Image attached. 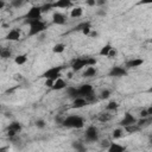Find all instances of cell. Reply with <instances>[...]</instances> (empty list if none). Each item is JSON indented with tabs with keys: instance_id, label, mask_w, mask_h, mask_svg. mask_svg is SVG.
I'll return each instance as SVG.
<instances>
[{
	"instance_id": "obj_7",
	"label": "cell",
	"mask_w": 152,
	"mask_h": 152,
	"mask_svg": "<svg viewBox=\"0 0 152 152\" xmlns=\"http://www.w3.org/2000/svg\"><path fill=\"white\" fill-rule=\"evenodd\" d=\"M108 76L110 77H124L127 76V69L125 66H112V69L108 72Z\"/></svg>"
},
{
	"instance_id": "obj_29",
	"label": "cell",
	"mask_w": 152,
	"mask_h": 152,
	"mask_svg": "<svg viewBox=\"0 0 152 152\" xmlns=\"http://www.w3.org/2000/svg\"><path fill=\"white\" fill-rule=\"evenodd\" d=\"M118 107H119V103H118L116 101H110V102L106 106V109H107V110H115V109H118Z\"/></svg>"
},
{
	"instance_id": "obj_51",
	"label": "cell",
	"mask_w": 152,
	"mask_h": 152,
	"mask_svg": "<svg viewBox=\"0 0 152 152\" xmlns=\"http://www.w3.org/2000/svg\"><path fill=\"white\" fill-rule=\"evenodd\" d=\"M26 1H28V0H26Z\"/></svg>"
},
{
	"instance_id": "obj_42",
	"label": "cell",
	"mask_w": 152,
	"mask_h": 152,
	"mask_svg": "<svg viewBox=\"0 0 152 152\" xmlns=\"http://www.w3.org/2000/svg\"><path fill=\"white\" fill-rule=\"evenodd\" d=\"M5 7V0H0V10H2Z\"/></svg>"
},
{
	"instance_id": "obj_41",
	"label": "cell",
	"mask_w": 152,
	"mask_h": 152,
	"mask_svg": "<svg viewBox=\"0 0 152 152\" xmlns=\"http://www.w3.org/2000/svg\"><path fill=\"white\" fill-rule=\"evenodd\" d=\"M107 4V0H96V6H103Z\"/></svg>"
},
{
	"instance_id": "obj_33",
	"label": "cell",
	"mask_w": 152,
	"mask_h": 152,
	"mask_svg": "<svg viewBox=\"0 0 152 152\" xmlns=\"http://www.w3.org/2000/svg\"><path fill=\"white\" fill-rule=\"evenodd\" d=\"M53 7H52V2H46L45 5H43L42 6V11H43V13L44 12H49V11H51Z\"/></svg>"
},
{
	"instance_id": "obj_14",
	"label": "cell",
	"mask_w": 152,
	"mask_h": 152,
	"mask_svg": "<svg viewBox=\"0 0 152 152\" xmlns=\"http://www.w3.org/2000/svg\"><path fill=\"white\" fill-rule=\"evenodd\" d=\"M87 104H88V101H87L84 97L78 96V97L74 99V102H72V106H71V107L78 109V108H82V107H84V106H87Z\"/></svg>"
},
{
	"instance_id": "obj_24",
	"label": "cell",
	"mask_w": 152,
	"mask_h": 152,
	"mask_svg": "<svg viewBox=\"0 0 152 152\" xmlns=\"http://www.w3.org/2000/svg\"><path fill=\"white\" fill-rule=\"evenodd\" d=\"M124 128H125V131H126V132H128V133H135V132H138L141 127H140V126H138V124H133V125L126 126V127H124Z\"/></svg>"
},
{
	"instance_id": "obj_6",
	"label": "cell",
	"mask_w": 152,
	"mask_h": 152,
	"mask_svg": "<svg viewBox=\"0 0 152 152\" xmlns=\"http://www.w3.org/2000/svg\"><path fill=\"white\" fill-rule=\"evenodd\" d=\"M42 6H32L25 14V19H42Z\"/></svg>"
},
{
	"instance_id": "obj_26",
	"label": "cell",
	"mask_w": 152,
	"mask_h": 152,
	"mask_svg": "<svg viewBox=\"0 0 152 152\" xmlns=\"http://www.w3.org/2000/svg\"><path fill=\"white\" fill-rule=\"evenodd\" d=\"M122 134H124V129L122 128H115L113 131V133H112V137H113V139H119V138L122 137Z\"/></svg>"
},
{
	"instance_id": "obj_17",
	"label": "cell",
	"mask_w": 152,
	"mask_h": 152,
	"mask_svg": "<svg viewBox=\"0 0 152 152\" xmlns=\"http://www.w3.org/2000/svg\"><path fill=\"white\" fill-rule=\"evenodd\" d=\"M107 150H108L109 152H122V151L126 150V147L122 146V145H119V144H116V142H110V145H109V147H108Z\"/></svg>"
},
{
	"instance_id": "obj_10",
	"label": "cell",
	"mask_w": 152,
	"mask_h": 152,
	"mask_svg": "<svg viewBox=\"0 0 152 152\" xmlns=\"http://www.w3.org/2000/svg\"><path fill=\"white\" fill-rule=\"evenodd\" d=\"M141 64H144L142 58H132V59H129L125 63V68L126 69H134V68L140 66Z\"/></svg>"
},
{
	"instance_id": "obj_34",
	"label": "cell",
	"mask_w": 152,
	"mask_h": 152,
	"mask_svg": "<svg viewBox=\"0 0 152 152\" xmlns=\"http://www.w3.org/2000/svg\"><path fill=\"white\" fill-rule=\"evenodd\" d=\"M36 127H37V128H44V127H45V121H44L43 119H38V120L36 121Z\"/></svg>"
},
{
	"instance_id": "obj_13",
	"label": "cell",
	"mask_w": 152,
	"mask_h": 152,
	"mask_svg": "<svg viewBox=\"0 0 152 152\" xmlns=\"http://www.w3.org/2000/svg\"><path fill=\"white\" fill-rule=\"evenodd\" d=\"M65 21H66V17L64 14H62L59 12H55L52 14V23L53 24H56V25H63V24H65Z\"/></svg>"
},
{
	"instance_id": "obj_47",
	"label": "cell",
	"mask_w": 152,
	"mask_h": 152,
	"mask_svg": "<svg viewBox=\"0 0 152 152\" xmlns=\"http://www.w3.org/2000/svg\"><path fill=\"white\" fill-rule=\"evenodd\" d=\"M68 77L71 78V77H72V72H69V74H68Z\"/></svg>"
},
{
	"instance_id": "obj_21",
	"label": "cell",
	"mask_w": 152,
	"mask_h": 152,
	"mask_svg": "<svg viewBox=\"0 0 152 152\" xmlns=\"http://www.w3.org/2000/svg\"><path fill=\"white\" fill-rule=\"evenodd\" d=\"M112 45L108 43V44H106V45H103L102 48H101V50H100V52H99V55L100 56H104V57H107L108 56V53H109V51L112 50Z\"/></svg>"
},
{
	"instance_id": "obj_49",
	"label": "cell",
	"mask_w": 152,
	"mask_h": 152,
	"mask_svg": "<svg viewBox=\"0 0 152 152\" xmlns=\"http://www.w3.org/2000/svg\"><path fill=\"white\" fill-rule=\"evenodd\" d=\"M46 2H53V1H56V0H45Z\"/></svg>"
},
{
	"instance_id": "obj_48",
	"label": "cell",
	"mask_w": 152,
	"mask_h": 152,
	"mask_svg": "<svg viewBox=\"0 0 152 152\" xmlns=\"http://www.w3.org/2000/svg\"><path fill=\"white\" fill-rule=\"evenodd\" d=\"M147 91H148V93H152V86L148 88V90H147Z\"/></svg>"
},
{
	"instance_id": "obj_40",
	"label": "cell",
	"mask_w": 152,
	"mask_h": 152,
	"mask_svg": "<svg viewBox=\"0 0 152 152\" xmlns=\"http://www.w3.org/2000/svg\"><path fill=\"white\" fill-rule=\"evenodd\" d=\"M86 4L91 7V6H95L96 5V0H86Z\"/></svg>"
},
{
	"instance_id": "obj_36",
	"label": "cell",
	"mask_w": 152,
	"mask_h": 152,
	"mask_svg": "<svg viewBox=\"0 0 152 152\" xmlns=\"http://www.w3.org/2000/svg\"><path fill=\"white\" fill-rule=\"evenodd\" d=\"M118 55V50L116 49H114V48H112V50L109 51V53H108V58H113V57H115Z\"/></svg>"
},
{
	"instance_id": "obj_44",
	"label": "cell",
	"mask_w": 152,
	"mask_h": 152,
	"mask_svg": "<svg viewBox=\"0 0 152 152\" xmlns=\"http://www.w3.org/2000/svg\"><path fill=\"white\" fill-rule=\"evenodd\" d=\"M97 14H100V15H106V12H104V11H99Z\"/></svg>"
},
{
	"instance_id": "obj_11",
	"label": "cell",
	"mask_w": 152,
	"mask_h": 152,
	"mask_svg": "<svg viewBox=\"0 0 152 152\" xmlns=\"http://www.w3.org/2000/svg\"><path fill=\"white\" fill-rule=\"evenodd\" d=\"M72 6L71 0H56L52 2L53 8H70Z\"/></svg>"
},
{
	"instance_id": "obj_28",
	"label": "cell",
	"mask_w": 152,
	"mask_h": 152,
	"mask_svg": "<svg viewBox=\"0 0 152 152\" xmlns=\"http://www.w3.org/2000/svg\"><path fill=\"white\" fill-rule=\"evenodd\" d=\"M88 25H90V23L89 21H83V23H81V24H78L77 26H75L71 31H81L82 32V30L84 28V27H87Z\"/></svg>"
},
{
	"instance_id": "obj_39",
	"label": "cell",
	"mask_w": 152,
	"mask_h": 152,
	"mask_svg": "<svg viewBox=\"0 0 152 152\" xmlns=\"http://www.w3.org/2000/svg\"><path fill=\"white\" fill-rule=\"evenodd\" d=\"M109 145H110V142H109L108 140H103V141L101 142V146H102V147H104V148H108V147H109Z\"/></svg>"
},
{
	"instance_id": "obj_38",
	"label": "cell",
	"mask_w": 152,
	"mask_h": 152,
	"mask_svg": "<svg viewBox=\"0 0 152 152\" xmlns=\"http://www.w3.org/2000/svg\"><path fill=\"white\" fill-rule=\"evenodd\" d=\"M147 116H150V115H148L147 109H144V110H141V112H140V118H147Z\"/></svg>"
},
{
	"instance_id": "obj_9",
	"label": "cell",
	"mask_w": 152,
	"mask_h": 152,
	"mask_svg": "<svg viewBox=\"0 0 152 152\" xmlns=\"http://www.w3.org/2000/svg\"><path fill=\"white\" fill-rule=\"evenodd\" d=\"M78 93H80V96L82 97H87V96H90L94 94V90H93V87L89 84V83H86V84H82L78 87Z\"/></svg>"
},
{
	"instance_id": "obj_19",
	"label": "cell",
	"mask_w": 152,
	"mask_h": 152,
	"mask_svg": "<svg viewBox=\"0 0 152 152\" xmlns=\"http://www.w3.org/2000/svg\"><path fill=\"white\" fill-rule=\"evenodd\" d=\"M21 125L18 122V121H12L8 126H7V129L6 131H13V132H15V133H19L20 131H21Z\"/></svg>"
},
{
	"instance_id": "obj_46",
	"label": "cell",
	"mask_w": 152,
	"mask_h": 152,
	"mask_svg": "<svg viewBox=\"0 0 152 152\" xmlns=\"http://www.w3.org/2000/svg\"><path fill=\"white\" fill-rule=\"evenodd\" d=\"M148 142L152 145V135H150V138H148Z\"/></svg>"
},
{
	"instance_id": "obj_18",
	"label": "cell",
	"mask_w": 152,
	"mask_h": 152,
	"mask_svg": "<svg viewBox=\"0 0 152 152\" xmlns=\"http://www.w3.org/2000/svg\"><path fill=\"white\" fill-rule=\"evenodd\" d=\"M97 74V70H96V68L94 66V65H90V66H87V69H86V71L83 72V77H94L95 75Z\"/></svg>"
},
{
	"instance_id": "obj_50",
	"label": "cell",
	"mask_w": 152,
	"mask_h": 152,
	"mask_svg": "<svg viewBox=\"0 0 152 152\" xmlns=\"http://www.w3.org/2000/svg\"><path fill=\"white\" fill-rule=\"evenodd\" d=\"M71 1H72V2H75V1H78V0H71Z\"/></svg>"
},
{
	"instance_id": "obj_27",
	"label": "cell",
	"mask_w": 152,
	"mask_h": 152,
	"mask_svg": "<svg viewBox=\"0 0 152 152\" xmlns=\"http://www.w3.org/2000/svg\"><path fill=\"white\" fill-rule=\"evenodd\" d=\"M72 147H74L76 151H80V152L86 151V146L83 145V142H80V141H75V142H72Z\"/></svg>"
},
{
	"instance_id": "obj_31",
	"label": "cell",
	"mask_w": 152,
	"mask_h": 152,
	"mask_svg": "<svg viewBox=\"0 0 152 152\" xmlns=\"http://www.w3.org/2000/svg\"><path fill=\"white\" fill-rule=\"evenodd\" d=\"M110 90H108V89H104V90H102L101 93H100V99L101 100H107V99H109V96H110Z\"/></svg>"
},
{
	"instance_id": "obj_45",
	"label": "cell",
	"mask_w": 152,
	"mask_h": 152,
	"mask_svg": "<svg viewBox=\"0 0 152 152\" xmlns=\"http://www.w3.org/2000/svg\"><path fill=\"white\" fill-rule=\"evenodd\" d=\"M89 36H90V37H96V36H97V32H90Z\"/></svg>"
},
{
	"instance_id": "obj_8",
	"label": "cell",
	"mask_w": 152,
	"mask_h": 152,
	"mask_svg": "<svg viewBox=\"0 0 152 152\" xmlns=\"http://www.w3.org/2000/svg\"><path fill=\"white\" fill-rule=\"evenodd\" d=\"M137 121H138V119H137L133 114H131L129 112H126L125 115H124V118H122V120L119 122V125H120L121 127H126V126L137 124Z\"/></svg>"
},
{
	"instance_id": "obj_2",
	"label": "cell",
	"mask_w": 152,
	"mask_h": 152,
	"mask_svg": "<svg viewBox=\"0 0 152 152\" xmlns=\"http://www.w3.org/2000/svg\"><path fill=\"white\" fill-rule=\"evenodd\" d=\"M96 59L94 57H88V56H82V57H77L71 62V70L74 72L80 71L82 68L84 66H90V65H95L96 64Z\"/></svg>"
},
{
	"instance_id": "obj_20",
	"label": "cell",
	"mask_w": 152,
	"mask_h": 152,
	"mask_svg": "<svg viewBox=\"0 0 152 152\" xmlns=\"http://www.w3.org/2000/svg\"><path fill=\"white\" fill-rule=\"evenodd\" d=\"M82 14H83V8L82 7H74L70 12L71 18H80V17H82Z\"/></svg>"
},
{
	"instance_id": "obj_43",
	"label": "cell",
	"mask_w": 152,
	"mask_h": 152,
	"mask_svg": "<svg viewBox=\"0 0 152 152\" xmlns=\"http://www.w3.org/2000/svg\"><path fill=\"white\" fill-rule=\"evenodd\" d=\"M147 112H148V115H152V104L147 108Z\"/></svg>"
},
{
	"instance_id": "obj_3",
	"label": "cell",
	"mask_w": 152,
	"mask_h": 152,
	"mask_svg": "<svg viewBox=\"0 0 152 152\" xmlns=\"http://www.w3.org/2000/svg\"><path fill=\"white\" fill-rule=\"evenodd\" d=\"M62 125L66 128H82L84 126V120L80 115H69L62 120Z\"/></svg>"
},
{
	"instance_id": "obj_5",
	"label": "cell",
	"mask_w": 152,
	"mask_h": 152,
	"mask_svg": "<svg viewBox=\"0 0 152 152\" xmlns=\"http://www.w3.org/2000/svg\"><path fill=\"white\" fill-rule=\"evenodd\" d=\"M84 139L89 142H94L99 140V131L95 126H89L87 127L86 132H84Z\"/></svg>"
},
{
	"instance_id": "obj_23",
	"label": "cell",
	"mask_w": 152,
	"mask_h": 152,
	"mask_svg": "<svg viewBox=\"0 0 152 152\" xmlns=\"http://www.w3.org/2000/svg\"><path fill=\"white\" fill-rule=\"evenodd\" d=\"M64 50H65V44H63V43H57V44L53 45V48H52V51H53L55 53H62Z\"/></svg>"
},
{
	"instance_id": "obj_1",
	"label": "cell",
	"mask_w": 152,
	"mask_h": 152,
	"mask_svg": "<svg viewBox=\"0 0 152 152\" xmlns=\"http://www.w3.org/2000/svg\"><path fill=\"white\" fill-rule=\"evenodd\" d=\"M25 23L30 26V30H28L30 37L37 36L46 30V24L42 19H25Z\"/></svg>"
},
{
	"instance_id": "obj_25",
	"label": "cell",
	"mask_w": 152,
	"mask_h": 152,
	"mask_svg": "<svg viewBox=\"0 0 152 152\" xmlns=\"http://www.w3.org/2000/svg\"><path fill=\"white\" fill-rule=\"evenodd\" d=\"M0 56H1L2 59H7V58H10L12 56V51L10 49H7V48H2L1 51H0Z\"/></svg>"
},
{
	"instance_id": "obj_30",
	"label": "cell",
	"mask_w": 152,
	"mask_h": 152,
	"mask_svg": "<svg viewBox=\"0 0 152 152\" xmlns=\"http://www.w3.org/2000/svg\"><path fill=\"white\" fill-rule=\"evenodd\" d=\"M25 1L26 0H11V6L15 7V8H19V7H21L24 5Z\"/></svg>"
},
{
	"instance_id": "obj_52",
	"label": "cell",
	"mask_w": 152,
	"mask_h": 152,
	"mask_svg": "<svg viewBox=\"0 0 152 152\" xmlns=\"http://www.w3.org/2000/svg\"><path fill=\"white\" fill-rule=\"evenodd\" d=\"M5 1H6V0H5Z\"/></svg>"
},
{
	"instance_id": "obj_35",
	"label": "cell",
	"mask_w": 152,
	"mask_h": 152,
	"mask_svg": "<svg viewBox=\"0 0 152 152\" xmlns=\"http://www.w3.org/2000/svg\"><path fill=\"white\" fill-rule=\"evenodd\" d=\"M53 83H55V80H51V78H46V81H45L44 86H45L46 88H52Z\"/></svg>"
},
{
	"instance_id": "obj_32",
	"label": "cell",
	"mask_w": 152,
	"mask_h": 152,
	"mask_svg": "<svg viewBox=\"0 0 152 152\" xmlns=\"http://www.w3.org/2000/svg\"><path fill=\"white\" fill-rule=\"evenodd\" d=\"M109 119H110V115L107 114V113H101V114L99 115V121H101V122H106V121H108Z\"/></svg>"
},
{
	"instance_id": "obj_15",
	"label": "cell",
	"mask_w": 152,
	"mask_h": 152,
	"mask_svg": "<svg viewBox=\"0 0 152 152\" xmlns=\"http://www.w3.org/2000/svg\"><path fill=\"white\" fill-rule=\"evenodd\" d=\"M65 93L71 99H76L80 96V93H78V88H75V87H71V86H68L65 88Z\"/></svg>"
},
{
	"instance_id": "obj_16",
	"label": "cell",
	"mask_w": 152,
	"mask_h": 152,
	"mask_svg": "<svg viewBox=\"0 0 152 152\" xmlns=\"http://www.w3.org/2000/svg\"><path fill=\"white\" fill-rule=\"evenodd\" d=\"M64 88H66V83H65V81L63 80V78H57L56 81H55V83H53V86H52V90H62V89H64Z\"/></svg>"
},
{
	"instance_id": "obj_37",
	"label": "cell",
	"mask_w": 152,
	"mask_h": 152,
	"mask_svg": "<svg viewBox=\"0 0 152 152\" xmlns=\"http://www.w3.org/2000/svg\"><path fill=\"white\" fill-rule=\"evenodd\" d=\"M152 0H139L138 5H151Z\"/></svg>"
},
{
	"instance_id": "obj_4",
	"label": "cell",
	"mask_w": 152,
	"mask_h": 152,
	"mask_svg": "<svg viewBox=\"0 0 152 152\" xmlns=\"http://www.w3.org/2000/svg\"><path fill=\"white\" fill-rule=\"evenodd\" d=\"M63 70V66H51V68H49L43 75H42V77H44L45 80L46 78H51V80H57V78H59L61 77V71Z\"/></svg>"
},
{
	"instance_id": "obj_22",
	"label": "cell",
	"mask_w": 152,
	"mask_h": 152,
	"mask_svg": "<svg viewBox=\"0 0 152 152\" xmlns=\"http://www.w3.org/2000/svg\"><path fill=\"white\" fill-rule=\"evenodd\" d=\"M26 61H27V55H26V53H24V55H18V56L14 58V62H15L18 65L25 64Z\"/></svg>"
},
{
	"instance_id": "obj_12",
	"label": "cell",
	"mask_w": 152,
	"mask_h": 152,
	"mask_svg": "<svg viewBox=\"0 0 152 152\" xmlns=\"http://www.w3.org/2000/svg\"><path fill=\"white\" fill-rule=\"evenodd\" d=\"M20 30L18 28H12L7 34H6V39L10 40V42H15V40H19L20 39Z\"/></svg>"
}]
</instances>
